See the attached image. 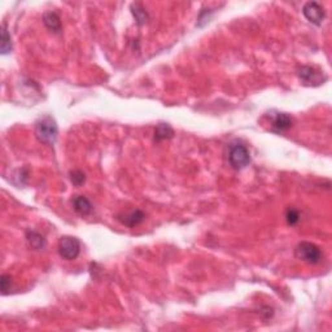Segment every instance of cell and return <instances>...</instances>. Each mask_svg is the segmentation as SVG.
Segmentation results:
<instances>
[{
    "instance_id": "cell-1",
    "label": "cell",
    "mask_w": 332,
    "mask_h": 332,
    "mask_svg": "<svg viewBox=\"0 0 332 332\" xmlns=\"http://www.w3.org/2000/svg\"><path fill=\"white\" fill-rule=\"evenodd\" d=\"M57 123L51 116H44L35 122V136L47 145H54L57 139Z\"/></svg>"
},
{
    "instance_id": "cell-2",
    "label": "cell",
    "mask_w": 332,
    "mask_h": 332,
    "mask_svg": "<svg viewBox=\"0 0 332 332\" xmlns=\"http://www.w3.org/2000/svg\"><path fill=\"white\" fill-rule=\"evenodd\" d=\"M295 256L298 260L306 263H311V265L319 263L323 258L322 251L315 244L309 243V241H301L300 244H297L295 249Z\"/></svg>"
},
{
    "instance_id": "cell-3",
    "label": "cell",
    "mask_w": 332,
    "mask_h": 332,
    "mask_svg": "<svg viewBox=\"0 0 332 332\" xmlns=\"http://www.w3.org/2000/svg\"><path fill=\"white\" fill-rule=\"evenodd\" d=\"M229 161L234 169H244L251 162V153H249V150L244 144L236 143V144H232L230 147Z\"/></svg>"
},
{
    "instance_id": "cell-4",
    "label": "cell",
    "mask_w": 332,
    "mask_h": 332,
    "mask_svg": "<svg viewBox=\"0 0 332 332\" xmlns=\"http://www.w3.org/2000/svg\"><path fill=\"white\" fill-rule=\"evenodd\" d=\"M81 241L74 236H63L59 240V254L64 260L73 261L79 256Z\"/></svg>"
},
{
    "instance_id": "cell-5",
    "label": "cell",
    "mask_w": 332,
    "mask_h": 332,
    "mask_svg": "<svg viewBox=\"0 0 332 332\" xmlns=\"http://www.w3.org/2000/svg\"><path fill=\"white\" fill-rule=\"evenodd\" d=\"M297 75L306 86H319L327 79L323 72L315 69L313 66H301L297 70Z\"/></svg>"
},
{
    "instance_id": "cell-6",
    "label": "cell",
    "mask_w": 332,
    "mask_h": 332,
    "mask_svg": "<svg viewBox=\"0 0 332 332\" xmlns=\"http://www.w3.org/2000/svg\"><path fill=\"white\" fill-rule=\"evenodd\" d=\"M302 13H304L307 21L311 22L315 26L322 25L324 17H326V12L323 10V7L315 3V2H309V3L305 4L304 8H302Z\"/></svg>"
},
{
    "instance_id": "cell-7",
    "label": "cell",
    "mask_w": 332,
    "mask_h": 332,
    "mask_svg": "<svg viewBox=\"0 0 332 332\" xmlns=\"http://www.w3.org/2000/svg\"><path fill=\"white\" fill-rule=\"evenodd\" d=\"M292 125H293V119L289 114L287 113H280L276 112L275 114L271 116V130L275 132H283L287 131L288 129H291Z\"/></svg>"
},
{
    "instance_id": "cell-8",
    "label": "cell",
    "mask_w": 332,
    "mask_h": 332,
    "mask_svg": "<svg viewBox=\"0 0 332 332\" xmlns=\"http://www.w3.org/2000/svg\"><path fill=\"white\" fill-rule=\"evenodd\" d=\"M118 220L127 227H135V226L140 225L143 221L145 220V214L139 209H135L130 213H126L123 216H118Z\"/></svg>"
},
{
    "instance_id": "cell-9",
    "label": "cell",
    "mask_w": 332,
    "mask_h": 332,
    "mask_svg": "<svg viewBox=\"0 0 332 332\" xmlns=\"http://www.w3.org/2000/svg\"><path fill=\"white\" fill-rule=\"evenodd\" d=\"M73 207H74V210L79 216L86 217L88 214H91L92 212V204L90 203L87 198L85 196H75L74 199L72 200Z\"/></svg>"
},
{
    "instance_id": "cell-10",
    "label": "cell",
    "mask_w": 332,
    "mask_h": 332,
    "mask_svg": "<svg viewBox=\"0 0 332 332\" xmlns=\"http://www.w3.org/2000/svg\"><path fill=\"white\" fill-rule=\"evenodd\" d=\"M43 24L46 25V28L48 30H51L52 33H61V20H60L59 15L55 12H47L43 15Z\"/></svg>"
},
{
    "instance_id": "cell-11",
    "label": "cell",
    "mask_w": 332,
    "mask_h": 332,
    "mask_svg": "<svg viewBox=\"0 0 332 332\" xmlns=\"http://www.w3.org/2000/svg\"><path fill=\"white\" fill-rule=\"evenodd\" d=\"M26 240H28L29 245L35 249V251H41V249H44L46 248V239L41 235V234H38L35 231H28L26 232Z\"/></svg>"
},
{
    "instance_id": "cell-12",
    "label": "cell",
    "mask_w": 332,
    "mask_h": 332,
    "mask_svg": "<svg viewBox=\"0 0 332 332\" xmlns=\"http://www.w3.org/2000/svg\"><path fill=\"white\" fill-rule=\"evenodd\" d=\"M174 136V130L168 123H160L154 130V141H162L172 139Z\"/></svg>"
},
{
    "instance_id": "cell-13",
    "label": "cell",
    "mask_w": 332,
    "mask_h": 332,
    "mask_svg": "<svg viewBox=\"0 0 332 332\" xmlns=\"http://www.w3.org/2000/svg\"><path fill=\"white\" fill-rule=\"evenodd\" d=\"M131 13H132V16L135 17V20H136V24H138L139 26L144 25L145 22L148 21V13L145 12V10L140 6V4H138V3L132 4Z\"/></svg>"
},
{
    "instance_id": "cell-14",
    "label": "cell",
    "mask_w": 332,
    "mask_h": 332,
    "mask_svg": "<svg viewBox=\"0 0 332 332\" xmlns=\"http://www.w3.org/2000/svg\"><path fill=\"white\" fill-rule=\"evenodd\" d=\"M0 48H2V54L7 55L10 54L12 51V39H11V35L7 30V26L3 25L2 29V44H0Z\"/></svg>"
},
{
    "instance_id": "cell-15",
    "label": "cell",
    "mask_w": 332,
    "mask_h": 332,
    "mask_svg": "<svg viewBox=\"0 0 332 332\" xmlns=\"http://www.w3.org/2000/svg\"><path fill=\"white\" fill-rule=\"evenodd\" d=\"M70 182L77 187H79L86 182V174L81 170H73V172H70Z\"/></svg>"
},
{
    "instance_id": "cell-16",
    "label": "cell",
    "mask_w": 332,
    "mask_h": 332,
    "mask_svg": "<svg viewBox=\"0 0 332 332\" xmlns=\"http://www.w3.org/2000/svg\"><path fill=\"white\" fill-rule=\"evenodd\" d=\"M285 220H287L288 225H297L298 221H300V213H298V210L295 209V208H288L287 212H285Z\"/></svg>"
},
{
    "instance_id": "cell-17",
    "label": "cell",
    "mask_w": 332,
    "mask_h": 332,
    "mask_svg": "<svg viewBox=\"0 0 332 332\" xmlns=\"http://www.w3.org/2000/svg\"><path fill=\"white\" fill-rule=\"evenodd\" d=\"M11 284H12V279H11L10 275L3 274V275L0 276V287H2L3 295H7V293H8V291L11 289Z\"/></svg>"
}]
</instances>
